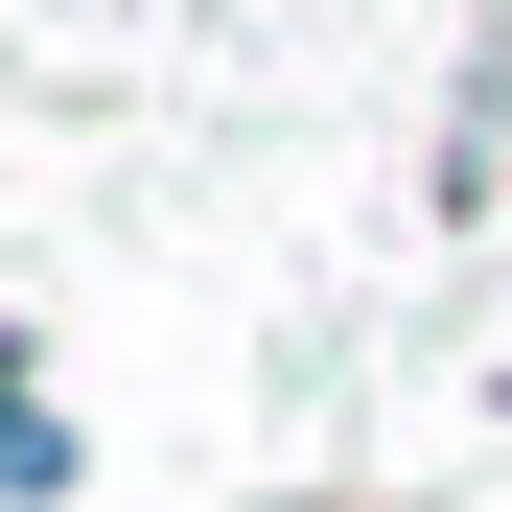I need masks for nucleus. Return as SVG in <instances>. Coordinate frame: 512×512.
Returning a JSON list of instances; mask_svg holds the SVG:
<instances>
[{
	"instance_id": "obj_1",
	"label": "nucleus",
	"mask_w": 512,
	"mask_h": 512,
	"mask_svg": "<svg viewBox=\"0 0 512 512\" xmlns=\"http://www.w3.org/2000/svg\"><path fill=\"white\" fill-rule=\"evenodd\" d=\"M0 512H70V419H47V373H24V326H0Z\"/></svg>"
},
{
	"instance_id": "obj_2",
	"label": "nucleus",
	"mask_w": 512,
	"mask_h": 512,
	"mask_svg": "<svg viewBox=\"0 0 512 512\" xmlns=\"http://www.w3.org/2000/svg\"><path fill=\"white\" fill-rule=\"evenodd\" d=\"M280 512H303V489H280Z\"/></svg>"
}]
</instances>
